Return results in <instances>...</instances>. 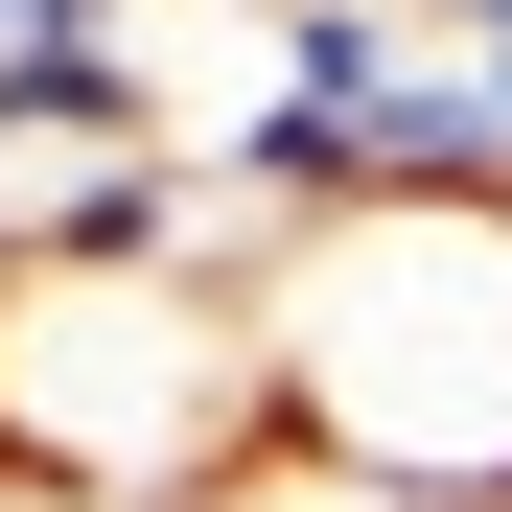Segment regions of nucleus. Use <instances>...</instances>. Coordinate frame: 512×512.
Masks as SVG:
<instances>
[{
    "label": "nucleus",
    "instance_id": "nucleus-2",
    "mask_svg": "<svg viewBox=\"0 0 512 512\" xmlns=\"http://www.w3.org/2000/svg\"><path fill=\"white\" fill-rule=\"evenodd\" d=\"M280 396H256V303L163 280V256H0V489L24 512H210Z\"/></svg>",
    "mask_w": 512,
    "mask_h": 512
},
{
    "label": "nucleus",
    "instance_id": "nucleus-4",
    "mask_svg": "<svg viewBox=\"0 0 512 512\" xmlns=\"http://www.w3.org/2000/svg\"><path fill=\"white\" fill-rule=\"evenodd\" d=\"M0 512H24V489H0Z\"/></svg>",
    "mask_w": 512,
    "mask_h": 512
},
{
    "label": "nucleus",
    "instance_id": "nucleus-1",
    "mask_svg": "<svg viewBox=\"0 0 512 512\" xmlns=\"http://www.w3.org/2000/svg\"><path fill=\"white\" fill-rule=\"evenodd\" d=\"M256 396L373 512H512V210L373 187L256 256Z\"/></svg>",
    "mask_w": 512,
    "mask_h": 512
},
{
    "label": "nucleus",
    "instance_id": "nucleus-3",
    "mask_svg": "<svg viewBox=\"0 0 512 512\" xmlns=\"http://www.w3.org/2000/svg\"><path fill=\"white\" fill-rule=\"evenodd\" d=\"M210 512H373V489H350V466H303V443H256V466H233Z\"/></svg>",
    "mask_w": 512,
    "mask_h": 512
}]
</instances>
